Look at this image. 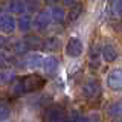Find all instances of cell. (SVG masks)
I'll return each mask as SVG.
<instances>
[{
  "label": "cell",
  "mask_w": 122,
  "mask_h": 122,
  "mask_svg": "<svg viewBox=\"0 0 122 122\" xmlns=\"http://www.w3.org/2000/svg\"><path fill=\"white\" fill-rule=\"evenodd\" d=\"M20 82H21L23 92L29 93V92H35V90H40L41 87H44L46 79H44L41 75L32 73V75H26L25 78H21Z\"/></svg>",
  "instance_id": "obj_1"
},
{
  "label": "cell",
  "mask_w": 122,
  "mask_h": 122,
  "mask_svg": "<svg viewBox=\"0 0 122 122\" xmlns=\"http://www.w3.org/2000/svg\"><path fill=\"white\" fill-rule=\"evenodd\" d=\"M82 93L86 95L87 99L95 101V99H98L99 96H101V86H99V82L96 81V79H90V81H87L86 84H84Z\"/></svg>",
  "instance_id": "obj_2"
},
{
  "label": "cell",
  "mask_w": 122,
  "mask_h": 122,
  "mask_svg": "<svg viewBox=\"0 0 122 122\" xmlns=\"http://www.w3.org/2000/svg\"><path fill=\"white\" fill-rule=\"evenodd\" d=\"M64 117H66V113H64V108L60 105H52L46 110L44 113V119L46 122H63Z\"/></svg>",
  "instance_id": "obj_3"
},
{
  "label": "cell",
  "mask_w": 122,
  "mask_h": 122,
  "mask_svg": "<svg viewBox=\"0 0 122 122\" xmlns=\"http://www.w3.org/2000/svg\"><path fill=\"white\" fill-rule=\"evenodd\" d=\"M107 84L113 92H121L122 90V70L114 69L107 76Z\"/></svg>",
  "instance_id": "obj_4"
},
{
  "label": "cell",
  "mask_w": 122,
  "mask_h": 122,
  "mask_svg": "<svg viewBox=\"0 0 122 122\" xmlns=\"http://www.w3.org/2000/svg\"><path fill=\"white\" fill-rule=\"evenodd\" d=\"M66 53L72 58H76L82 53V43L78 38H70L66 44Z\"/></svg>",
  "instance_id": "obj_5"
},
{
  "label": "cell",
  "mask_w": 122,
  "mask_h": 122,
  "mask_svg": "<svg viewBox=\"0 0 122 122\" xmlns=\"http://www.w3.org/2000/svg\"><path fill=\"white\" fill-rule=\"evenodd\" d=\"M51 20H53V18H52V12L41 11V12L35 17V21H34V25H35V29H38V30L47 29L49 25H51Z\"/></svg>",
  "instance_id": "obj_6"
},
{
  "label": "cell",
  "mask_w": 122,
  "mask_h": 122,
  "mask_svg": "<svg viewBox=\"0 0 122 122\" xmlns=\"http://www.w3.org/2000/svg\"><path fill=\"white\" fill-rule=\"evenodd\" d=\"M15 25H17V21L11 14H3L2 18H0V28H2L3 34H12L15 29Z\"/></svg>",
  "instance_id": "obj_7"
},
{
  "label": "cell",
  "mask_w": 122,
  "mask_h": 122,
  "mask_svg": "<svg viewBox=\"0 0 122 122\" xmlns=\"http://www.w3.org/2000/svg\"><path fill=\"white\" fill-rule=\"evenodd\" d=\"M28 9V0H9L8 2V11L14 14H23Z\"/></svg>",
  "instance_id": "obj_8"
},
{
  "label": "cell",
  "mask_w": 122,
  "mask_h": 122,
  "mask_svg": "<svg viewBox=\"0 0 122 122\" xmlns=\"http://www.w3.org/2000/svg\"><path fill=\"white\" fill-rule=\"evenodd\" d=\"M43 69L49 76H53L55 72H56V69H58V60H56L55 56H47V58H44Z\"/></svg>",
  "instance_id": "obj_9"
},
{
  "label": "cell",
  "mask_w": 122,
  "mask_h": 122,
  "mask_svg": "<svg viewBox=\"0 0 122 122\" xmlns=\"http://www.w3.org/2000/svg\"><path fill=\"white\" fill-rule=\"evenodd\" d=\"M102 56H104V60L107 61V63H112V61H114L117 58V51L116 47L112 44V43H107L104 44V47H102Z\"/></svg>",
  "instance_id": "obj_10"
},
{
  "label": "cell",
  "mask_w": 122,
  "mask_h": 122,
  "mask_svg": "<svg viewBox=\"0 0 122 122\" xmlns=\"http://www.w3.org/2000/svg\"><path fill=\"white\" fill-rule=\"evenodd\" d=\"M23 41L26 43V46H28L30 51L43 49V43H44V41L41 40L40 37H37V35H26L25 38H23Z\"/></svg>",
  "instance_id": "obj_11"
},
{
  "label": "cell",
  "mask_w": 122,
  "mask_h": 122,
  "mask_svg": "<svg viewBox=\"0 0 122 122\" xmlns=\"http://www.w3.org/2000/svg\"><path fill=\"white\" fill-rule=\"evenodd\" d=\"M60 46H61L60 38L49 37V38H46V40H44L43 49H44V51H49V52H55V51H58V49H60Z\"/></svg>",
  "instance_id": "obj_12"
},
{
  "label": "cell",
  "mask_w": 122,
  "mask_h": 122,
  "mask_svg": "<svg viewBox=\"0 0 122 122\" xmlns=\"http://www.w3.org/2000/svg\"><path fill=\"white\" fill-rule=\"evenodd\" d=\"M43 58H41L38 53H32V55H28L25 58V63H26V66L30 67V69H34V67H40V66H43Z\"/></svg>",
  "instance_id": "obj_13"
},
{
  "label": "cell",
  "mask_w": 122,
  "mask_h": 122,
  "mask_svg": "<svg viewBox=\"0 0 122 122\" xmlns=\"http://www.w3.org/2000/svg\"><path fill=\"white\" fill-rule=\"evenodd\" d=\"M89 61H90V69H92V70H95V69L99 67V49H98V46L95 47V44H93L90 47Z\"/></svg>",
  "instance_id": "obj_14"
},
{
  "label": "cell",
  "mask_w": 122,
  "mask_h": 122,
  "mask_svg": "<svg viewBox=\"0 0 122 122\" xmlns=\"http://www.w3.org/2000/svg\"><path fill=\"white\" fill-rule=\"evenodd\" d=\"M82 9H84V5L82 3H75L73 6H72V9H70V12H69L67 15V18H69V21H75L76 18L79 17V15L82 14Z\"/></svg>",
  "instance_id": "obj_15"
},
{
  "label": "cell",
  "mask_w": 122,
  "mask_h": 122,
  "mask_svg": "<svg viewBox=\"0 0 122 122\" xmlns=\"http://www.w3.org/2000/svg\"><path fill=\"white\" fill-rule=\"evenodd\" d=\"M32 20H30V17L29 15H21L20 18H18L17 20V25H18V29L21 30V32H28V30L30 29V25H32V23H30Z\"/></svg>",
  "instance_id": "obj_16"
},
{
  "label": "cell",
  "mask_w": 122,
  "mask_h": 122,
  "mask_svg": "<svg viewBox=\"0 0 122 122\" xmlns=\"http://www.w3.org/2000/svg\"><path fill=\"white\" fill-rule=\"evenodd\" d=\"M107 113L110 114V116H122V101H117L114 102V104L108 105L107 107Z\"/></svg>",
  "instance_id": "obj_17"
},
{
  "label": "cell",
  "mask_w": 122,
  "mask_h": 122,
  "mask_svg": "<svg viewBox=\"0 0 122 122\" xmlns=\"http://www.w3.org/2000/svg\"><path fill=\"white\" fill-rule=\"evenodd\" d=\"M51 12H52V18H53V21H56V23H63V21H64V18H66V12H64L63 8L53 6Z\"/></svg>",
  "instance_id": "obj_18"
},
{
  "label": "cell",
  "mask_w": 122,
  "mask_h": 122,
  "mask_svg": "<svg viewBox=\"0 0 122 122\" xmlns=\"http://www.w3.org/2000/svg\"><path fill=\"white\" fill-rule=\"evenodd\" d=\"M12 79H14V72L11 70V67L9 69L3 67L2 69V82H11Z\"/></svg>",
  "instance_id": "obj_19"
},
{
  "label": "cell",
  "mask_w": 122,
  "mask_h": 122,
  "mask_svg": "<svg viewBox=\"0 0 122 122\" xmlns=\"http://www.w3.org/2000/svg\"><path fill=\"white\" fill-rule=\"evenodd\" d=\"M112 11L116 17H122V0H113L112 2Z\"/></svg>",
  "instance_id": "obj_20"
},
{
  "label": "cell",
  "mask_w": 122,
  "mask_h": 122,
  "mask_svg": "<svg viewBox=\"0 0 122 122\" xmlns=\"http://www.w3.org/2000/svg\"><path fill=\"white\" fill-rule=\"evenodd\" d=\"M28 46H26L25 41H17V43L14 44V52L17 53V55H23V53H26V51H28Z\"/></svg>",
  "instance_id": "obj_21"
},
{
  "label": "cell",
  "mask_w": 122,
  "mask_h": 122,
  "mask_svg": "<svg viewBox=\"0 0 122 122\" xmlns=\"http://www.w3.org/2000/svg\"><path fill=\"white\" fill-rule=\"evenodd\" d=\"M0 116H2V119L5 121L8 116H9V108H8V105H6V102L3 101L2 102V113H0Z\"/></svg>",
  "instance_id": "obj_22"
},
{
  "label": "cell",
  "mask_w": 122,
  "mask_h": 122,
  "mask_svg": "<svg viewBox=\"0 0 122 122\" xmlns=\"http://www.w3.org/2000/svg\"><path fill=\"white\" fill-rule=\"evenodd\" d=\"M78 117H79L78 112H73V113L70 114V116L64 117V121H63V122H76V121H78Z\"/></svg>",
  "instance_id": "obj_23"
},
{
  "label": "cell",
  "mask_w": 122,
  "mask_h": 122,
  "mask_svg": "<svg viewBox=\"0 0 122 122\" xmlns=\"http://www.w3.org/2000/svg\"><path fill=\"white\" fill-rule=\"evenodd\" d=\"M63 3L66 6H73L75 3H78V2H76V0H63Z\"/></svg>",
  "instance_id": "obj_24"
},
{
  "label": "cell",
  "mask_w": 122,
  "mask_h": 122,
  "mask_svg": "<svg viewBox=\"0 0 122 122\" xmlns=\"http://www.w3.org/2000/svg\"><path fill=\"white\" fill-rule=\"evenodd\" d=\"M76 122H90V117H84V116H79Z\"/></svg>",
  "instance_id": "obj_25"
},
{
  "label": "cell",
  "mask_w": 122,
  "mask_h": 122,
  "mask_svg": "<svg viewBox=\"0 0 122 122\" xmlns=\"http://www.w3.org/2000/svg\"><path fill=\"white\" fill-rule=\"evenodd\" d=\"M90 122H99V119H98V117H92Z\"/></svg>",
  "instance_id": "obj_26"
},
{
  "label": "cell",
  "mask_w": 122,
  "mask_h": 122,
  "mask_svg": "<svg viewBox=\"0 0 122 122\" xmlns=\"http://www.w3.org/2000/svg\"><path fill=\"white\" fill-rule=\"evenodd\" d=\"M44 2H46V3H55L56 0H44Z\"/></svg>",
  "instance_id": "obj_27"
},
{
  "label": "cell",
  "mask_w": 122,
  "mask_h": 122,
  "mask_svg": "<svg viewBox=\"0 0 122 122\" xmlns=\"http://www.w3.org/2000/svg\"><path fill=\"white\" fill-rule=\"evenodd\" d=\"M113 122H122V117H117V119H114Z\"/></svg>",
  "instance_id": "obj_28"
}]
</instances>
